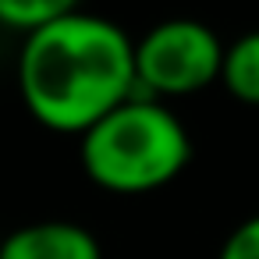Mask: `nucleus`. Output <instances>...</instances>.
Listing matches in <instances>:
<instances>
[{"label":"nucleus","instance_id":"4","mask_svg":"<svg viewBox=\"0 0 259 259\" xmlns=\"http://www.w3.org/2000/svg\"><path fill=\"white\" fill-rule=\"evenodd\" d=\"M0 259H103V252L82 224L39 220L0 238Z\"/></svg>","mask_w":259,"mask_h":259},{"label":"nucleus","instance_id":"6","mask_svg":"<svg viewBox=\"0 0 259 259\" xmlns=\"http://www.w3.org/2000/svg\"><path fill=\"white\" fill-rule=\"evenodd\" d=\"M75 11H78V0H0V25L29 36Z\"/></svg>","mask_w":259,"mask_h":259},{"label":"nucleus","instance_id":"7","mask_svg":"<svg viewBox=\"0 0 259 259\" xmlns=\"http://www.w3.org/2000/svg\"><path fill=\"white\" fill-rule=\"evenodd\" d=\"M220 259H259V213L241 220L227 234V241L220 248Z\"/></svg>","mask_w":259,"mask_h":259},{"label":"nucleus","instance_id":"8","mask_svg":"<svg viewBox=\"0 0 259 259\" xmlns=\"http://www.w3.org/2000/svg\"><path fill=\"white\" fill-rule=\"evenodd\" d=\"M0 238H4V234H0Z\"/></svg>","mask_w":259,"mask_h":259},{"label":"nucleus","instance_id":"5","mask_svg":"<svg viewBox=\"0 0 259 259\" xmlns=\"http://www.w3.org/2000/svg\"><path fill=\"white\" fill-rule=\"evenodd\" d=\"M220 82L234 100H241L248 107H259V29L245 32L241 39L224 47Z\"/></svg>","mask_w":259,"mask_h":259},{"label":"nucleus","instance_id":"3","mask_svg":"<svg viewBox=\"0 0 259 259\" xmlns=\"http://www.w3.org/2000/svg\"><path fill=\"white\" fill-rule=\"evenodd\" d=\"M224 43L199 18H167L135 43V96H188L220 82Z\"/></svg>","mask_w":259,"mask_h":259},{"label":"nucleus","instance_id":"1","mask_svg":"<svg viewBox=\"0 0 259 259\" xmlns=\"http://www.w3.org/2000/svg\"><path fill=\"white\" fill-rule=\"evenodd\" d=\"M18 89L43 128L82 135L135 96V43L117 22L75 11L25 36Z\"/></svg>","mask_w":259,"mask_h":259},{"label":"nucleus","instance_id":"2","mask_svg":"<svg viewBox=\"0 0 259 259\" xmlns=\"http://www.w3.org/2000/svg\"><path fill=\"white\" fill-rule=\"evenodd\" d=\"M78 156L93 185L117 195H142L170 185L188 167L192 139L174 110L132 96L82 132Z\"/></svg>","mask_w":259,"mask_h":259}]
</instances>
